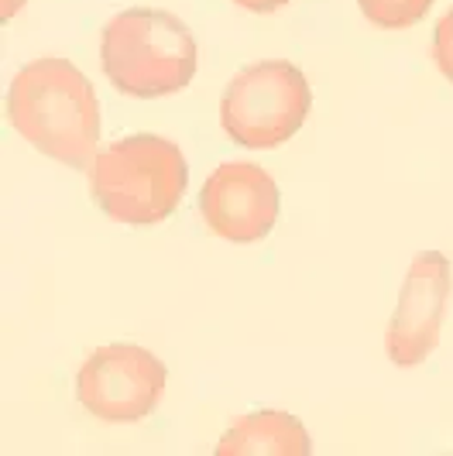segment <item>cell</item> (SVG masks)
<instances>
[{
    "instance_id": "cell-1",
    "label": "cell",
    "mask_w": 453,
    "mask_h": 456,
    "mask_svg": "<svg viewBox=\"0 0 453 456\" xmlns=\"http://www.w3.org/2000/svg\"><path fill=\"white\" fill-rule=\"evenodd\" d=\"M11 127L48 159L90 168L100 151V103L86 72L69 59H35L11 79Z\"/></svg>"
},
{
    "instance_id": "cell-2",
    "label": "cell",
    "mask_w": 453,
    "mask_h": 456,
    "mask_svg": "<svg viewBox=\"0 0 453 456\" xmlns=\"http://www.w3.org/2000/svg\"><path fill=\"white\" fill-rule=\"evenodd\" d=\"M100 66L111 86L135 100H159L193 83L200 45L172 11L128 7L100 35Z\"/></svg>"
},
{
    "instance_id": "cell-3",
    "label": "cell",
    "mask_w": 453,
    "mask_h": 456,
    "mask_svg": "<svg viewBox=\"0 0 453 456\" xmlns=\"http://www.w3.org/2000/svg\"><path fill=\"white\" fill-rule=\"evenodd\" d=\"M189 183V165L176 141L161 134H131L96 151L90 192L96 206L131 227L161 224L176 213Z\"/></svg>"
},
{
    "instance_id": "cell-4",
    "label": "cell",
    "mask_w": 453,
    "mask_h": 456,
    "mask_svg": "<svg viewBox=\"0 0 453 456\" xmlns=\"http://www.w3.org/2000/svg\"><path fill=\"white\" fill-rule=\"evenodd\" d=\"M313 110L306 76L285 59L244 66L220 96V127L241 148L265 151L299 134Z\"/></svg>"
},
{
    "instance_id": "cell-5",
    "label": "cell",
    "mask_w": 453,
    "mask_h": 456,
    "mask_svg": "<svg viewBox=\"0 0 453 456\" xmlns=\"http://www.w3.org/2000/svg\"><path fill=\"white\" fill-rule=\"evenodd\" d=\"M169 370L137 343H111L86 357L76 374L79 405L103 422H137L152 415L165 395Z\"/></svg>"
},
{
    "instance_id": "cell-6",
    "label": "cell",
    "mask_w": 453,
    "mask_h": 456,
    "mask_svg": "<svg viewBox=\"0 0 453 456\" xmlns=\"http://www.w3.org/2000/svg\"><path fill=\"white\" fill-rule=\"evenodd\" d=\"M206 227L230 244L265 240L282 213L275 179L254 161H224L200 189Z\"/></svg>"
},
{
    "instance_id": "cell-7",
    "label": "cell",
    "mask_w": 453,
    "mask_h": 456,
    "mask_svg": "<svg viewBox=\"0 0 453 456\" xmlns=\"http://www.w3.org/2000/svg\"><path fill=\"white\" fill-rule=\"evenodd\" d=\"M447 302H450V261L440 251L416 254L402 281L395 316L388 322L385 350L391 364L416 367L430 357L443 333Z\"/></svg>"
},
{
    "instance_id": "cell-8",
    "label": "cell",
    "mask_w": 453,
    "mask_h": 456,
    "mask_svg": "<svg viewBox=\"0 0 453 456\" xmlns=\"http://www.w3.org/2000/svg\"><path fill=\"white\" fill-rule=\"evenodd\" d=\"M313 439L289 411L261 409L237 419L217 443L220 456H309Z\"/></svg>"
},
{
    "instance_id": "cell-9",
    "label": "cell",
    "mask_w": 453,
    "mask_h": 456,
    "mask_svg": "<svg viewBox=\"0 0 453 456\" xmlns=\"http://www.w3.org/2000/svg\"><path fill=\"white\" fill-rule=\"evenodd\" d=\"M361 14L375 28H388V31H402L426 18L432 0H358Z\"/></svg>"
},
{
    "instance_id": "cell-10",
    "label": "cell",
    "mask_w": 453,
    "mask_h": 456,
    "mask_svg": "<svg viewBox=\"0 0 453 456\" xmlns=\"http://www.w3.org/2000/svg\"><path fill=\"white\" fill-rule=\"evenodd\" d=\"M432 59H436V69L443 72V79L453 83V7L436 21V31H432Z\"/></svg>"
},
{
    "instance_id": "cell-11",
    "label": "cell",
    "mask_w": 453,
    "mask_h": 456,
    "mask_svg": "<svg viewBox=\"0 0 453 456\" xmlns=\"http://www.w3.org/2000/svg\"><path fill=\"white\" fill-rule=\"evenodd\" d=\"M237 7H244L251 14H275L278 7H285L289 0H234Z\"/></svg>"
},
{
    "instance_id": "cell-12",
    "label": "cell",
    "mask_w": 453,
    "mask_h": 456,
    "mask_svg": "<svg viewBox=\"0 0 453 456\" xmlns=\"http://www.w3.org/2000/svg\"><path fill=\"white\" fill-rule=\"evenodd\" d=\"M21 4L24 0H4V21H11V18H14V11H18Z\"/></svg>"
}]
</instances>
